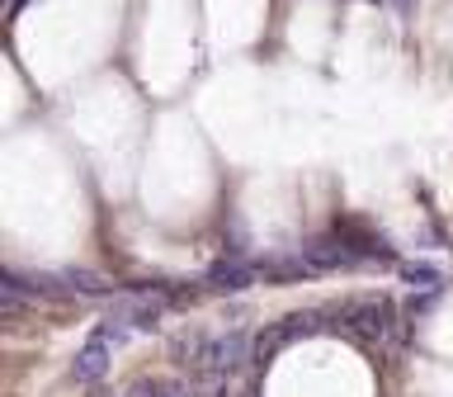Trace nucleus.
Masks as SVG:
<instances>
[{
  "label": "nucleus",
  "mask_w": 453,
  "mask_h": 397,
  "mask_svg": "<svg viewBox=\"0 0 453 397\" xmlns=\"http://www.w3.org/2000/svg\"><path fill=\"white\" fill-rule=\"evenodd\" d=\"M335 331H349L368 340V346H382V340L392 336V303L378 293H364V298H349V303L335 307Z\"/></svg>",
  "instance_id": "f257e3e1"
},
{
  "label": "nucleus",
  "mask_w": 453,
  "mask_h": 397,
  "mask_svg": "<svg viewBox=\"0 0 453 397\" xmlns=\"http://www.w3.org/2000/svg\"><path fill=\"white\" fill-rule=\"evenodd\" d=\"M317 331H321L317 312H293V317H283V322H269L265 331L255 336V346H250V364L269 369L279 360L283 346H293V340H303V336H317Z\"/></svg>",
  "instance_id": "f03ea898"
},
{
  "label": "nucleus",
  "mask_w": 453,
  "mask_h": 397,
  "mask_svg": "<svg viewBox=\"0 0 453 397\" xmlns=\"http://www.w3.org/2000/svg\"><path fill=\"white\" fill-rule=\"evenodd\" d=\"M250 346L255 340H246V331L208 340V354H203V364H198V374H236V369L250 360Z\"/></svg>",
  "instance_id": "7ed1b4c3"
},
{
  "label": "nucleus",
  "mask_w": 453,
  "mask_h": 397,
  "mask_svg": "<svg viewBox=\"0 0 453 397\" xmlns=\"http://www.w3.org/2000/svg\"><path fill=\"white\" fill-rule=\"evenodd\" d=\"M109 354H113L109 340L104 336H90L76 350V360H71V378H76V383H99V378L109 374Z\"/></svg>",
  "instance_id": "20e7f679"
},
{
  "label": "nucleus",
  "mask_w": 453,
  "mask_h": 397,
  "mask_svg": "<svg viewBox=\"0 0 453 397\" xmlns=\"http://www.w3.org/2000/svg\"><path fill=\"white\" fill-rule=\"evenodd\" d=\"M303 261L311 269H340V265H354V251L345 237H311L303 246Z\"/></svg>",
  "instance_id": "39448f33"
},
{
  "label": "nucleus",
  "mask_w": 453,
  "mask_h": 397,
  "mask_svg": "<svg viewBox=\"0 0 453 397\" xmlns=\"http://www.w3.org/2000/svg\"><path fill=\"white\" fill-rule=\"evenodd\" d=\"M255 279H260V265H241V261H218L203 275L208 289H222V293H241V289H250Z\"/></svg>",
  "instance_id": "423d86ee"
},
{
  "label": "nucleus",
  "mask_w": 453,
  "mask_h": 397,
  "mask_svg": "<svg viewBox=\"0 0 453 397\" xmlns=\"http://www.w3.org/2000/svg\"><path fill=\"white\" fill-rule=\"evenodd\" d=\"M203 354H208V336L203 331H198V326H184V331H175V336H170V360H175L180 369L184 364H203Z\"/></svg>",
  "instance_id": "0eeeda50"
},
{
  "label": "nucleus",
  "mask_w": 453,
  "mask_h": 397,
  "mask_svg": "<svg viewBox=\"0 0 453 397\" xmlns=\"http://www.w3.org/2000/svg\"><path fill=\"white\" fill-rule=\"evenodd\" d=\"M62 284H66V293H76V298H104L109 293V279L99 275V269H81V265L62 269Z\"/></svg>",
  "instance_id": "6e6552de"
},
{
  "label": "nucleus",
  "mask_w": 453,
  "mask_h": 397,
  "mask_svg": "<svg viewBox=\"0 0 453 397\" xmlns=\"http://www.w3.org/2000/svg\"><path fill=\"white\" fill-rule=\"evenodd\" d=\"M402 279L416 284V289H434V284H439V269H434V265H402Z\"/></svg>",
  "instance_id": "1a4fd4ad"
},
{
  "label": "nucleus",
  "mask_w": 453,
  "mask_h": 397,
  "mask_svg": "<svg viewBox=\"0 0 453 397\" xmlns=\"http://www.w3.org/2000/svg\"><path fill=\"white\" fill-rule=\"evenodd\" d=\"M161 397H198V383H189V378H161Z\"/></svg>",
  "instance_id": "9d476101"
},
{
  "label": "nucleus",
  "mask_w": 453,
  "mask_h": 397,
  "mask_svg": "<svg viewBox=\"0 0 453 397\" xmlns=\"http://www.w3.org/2000/svg\"><path fill=\"white\" fill-rule=\"evenodd\" d=\"M123 397H161V378H137V383H127Z\"/></svg>",
  "instance_id": "9b49d317"
},
{
  "label": "nucleus",
  "mask_w": 453,
  "mask_h": 397,
  "mask_svg": "<svg viewBox=\"0 0 453 397\" xmlns=\"http://www.w3.org/2000/svg\"><path fill=\"white\" fill-rule=\"evenodd\" d=\"M95 397H109V393H95Z\"/></svg>",
  "instance_id": "f8f14e48"
}]
</instances>
